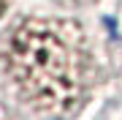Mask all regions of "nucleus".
Masks as SVG:
<instances>
[{"label": "nucleus", "mask_w": 122, "mask_h": 120, "mask_svg": "<svg viewBox=\"0 0 122 120\" xmlns=\"http://www.w3.org/2000/svg\"><path fill=\"white\" fill-rule=\"evenodd\" d=\"M0 74L27 109L60 117L90 101L100 63L79 22L27 17L0 38Z\"/></svg>", "instance_id": "nucleus-1"}, {"label": "nucleus", "mask_w": 122, "mask_h": 120, "mask_svg": "<svg viewBox=\"0 0 122 120\" xmlns=\"http://www.w3.org/2000/svg\"><path fill=\"white\" fill-rule=\"evenodd\" d=\"M0 120H19V117L14 115V112H11L8 107H0Z\"/></svg>", "instance_id": "nucleus-2"}, {"label": "nucleus", "mask_w": 122, "mask_h": 120, "mask_svg": "<svg viewBox=\"0 0 122 120\" xmlns=\"http://www.w3.org/2000/svg\"><path fill=\"white\" fill-rule=\"evenodd\" d=\"M11 6H14V0H0V19L11 11Z\"/></svg>", "instance_id": "nucleus-3"}, {"label": "nucleus", "mask_w": 122, "mask_h": 120, "mask_svg": "<svg viewBox=\"0 0 122 120\" xmlns=\"http://www.w3.org/2000/svg\"><path fill=\"white\" fill-rule=\"evenodd\" d=\"M65 6H90V3H98V0H60Z\"/></svg>", "instance_id": "nucleus-4"}]
</instances>
